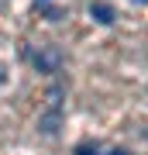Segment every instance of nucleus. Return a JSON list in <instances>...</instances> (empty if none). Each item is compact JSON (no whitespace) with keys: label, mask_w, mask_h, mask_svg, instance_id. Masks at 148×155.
Here are the masks:
<instances>
[{"label":"nucleus","mask_w":148,"mask_h":155,"mask_svg":"<svg viewBox=\"0 0 148 155\" xmlns=\"http://www.w3.org/2000/svg\"><path fill=\"white\" fill-rule=\"evenodd\" d=\"M59 52H55V48H45V52H38V55H35V66H38V69H45V72H52L55 66H59Z\"/></svg>","instance_id":"2"},{"label":"nucleus","mask_w":148,"mask_h":155,"mask_svg":"<svg viewBox=\"0 0 148 155\" xmlns=\"http://www.w3.org/2000/svg\"><path fill=\"white\" fill-rule=\"evenodd\" d=\"M76 155H100V148H97V145H79V148H76Z\"/></svg>","instance_id":"3"},{"label":"nucleus","mask_w":148,"mask_h":155,"mask_svg":"<svg viewBox=\"0 0 148 155\" xmlns=\"http://www.w3.org/2000/svg\"><path fill=\"white\" fill-rule=\"evenodd\" d=\"M110 155H127V152H124V148H114V152H110Z\"/></svg>","instance_id":"4"},{"label":"nucleus","mask_w":148,"mask_h":155,"mask_svg":"<svg viewBox=\"0 0 148 155\" xmlns=\"http://www.w3.org/2000/svg\"><path fill=\"white\" fill-rule=\"evenodd\" d=\"M134 4H148V0H134Z\"/></svg>","instance_id":"5"},{"label":"nucleus","mask_w":148,"mask_h":155,"mask_svg":"<svg viewBox=\"0 0 148 155\" xmlns=\"http://www.w3.org/2000/svg\"><path fill=\"white\" fill-rule=\"evenodd\" d=\"M90 17H97L100 24H110L114 21V7L104 4V0H93V4H90Z\"/></svg>","instance_id":"1"}]
</instances>
